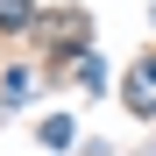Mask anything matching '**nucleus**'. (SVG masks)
<instances>
[{
	"label": "nucleus",
	"instance_id": "f257e3e1",
	"mask_svg": "<svg viewBox=\"0 0 156 156\" xmlns=\"http://www.w3.org/2000/svg\"><path fill=\"white\" fill-rule=\"evenodd\" d=\"M128 107H135V114H156V57L128 71Z\"/></svg>",
	"mask_w": 156,
	"mask_h": 156
}]
</instances>
